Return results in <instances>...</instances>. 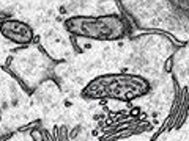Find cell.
<instances>
[{"label": "cell", "mask_w": 189, "mask_h": 141, "mask_svg": "<svg viewBox=\"0 0 189 141\" xmlns=\"http://www.w3.org/2000/svg\"><path fill=\"white\" fill-rule=\"evenodd\" d=\"M129 115H131V116H137V115H140V108H139V107H134V108L129 111Z\"/></svg>", "instance_id": "cell-6"}, {"label": "cell", "mask_w": 189, "mask_h": 141, "mask_svg": "<svg viewBox=\"0 0 189 141\" xmlns=\"http://www.w3.org/2000/svg\"><path fill=\"white\" fill-rule=\"evenodd\" d=\"M17 105H19V100H17V99H16V97L11 99V107H17Z\"/></svg>", "instance_id": "cell-9"}, {"label": "cell", "mask_w": 189, "mask_h": 141, "mask_svg": "<svg viewBox=\"0 0 189 141\" xmlns=\"http://www.w3.org/2000/svg\"><path fill=\"white\" fill-rule=\"evenodd\" d=\"M30 136H32L33 141H46L44 130H41V129H38V127H33L32 130H30Z\"/></svg>", "instance_id": "cell-4"}, {"label": "cell", "mask_w": 189, "mask_h": 141, "mask_svg": "<svg viewBox=\"0 0 189 141\" xmlns=\"http://www.w3.org/2000/svg\"><path fill=\"white\" fill-rule=\"evenodd\" d=\"M172 67H173V56H170V58L165 61V66H164V72H172Z\"/></svg>", "instance_id": "cell-5"}, {"label": "cell", "mask_w": 189, "mask_h": 141, "mask_svg": "<svg viewBox=\"0 0 189 141\" xmlns=\"http://www.w3.org/2000/svg\"><path fill=\"white\" fill-rule=\"evenodd\" d=\"M103 118H104L103 113H96V115L93 116V119H95V121H99V119H103Z\"/></svg>", "instance_id": "cell-8"}, {"label": "cell", "mask_w": 189, "mask_h": 141, "mask_svg": "<svg viewBox=\"0 0 189 141\" xmlns=\"http://www.w3.org/2000/svg\"><path fill=\"white\" fill-rule=\"evenodd\" d=\"M6 108H8V104H6V102H2V107H0V110L3 111V110H6Z\"/></svg>", "instance_id": "cell-10"}, {"label": "cell", "mask_w": 189, "mask_h": 141, "mask_svg": "<svg viewBox=\"0 0 189 141\" xmlns=\"http://www.w3.org/2000/svg\"><path fill=\"white\" fill-rule=\"evenodd\" d=\"M150 91V82L140 75L133 74H107L93 78L84 88L82 97L85 100L93 99H115L129 102L145 96Z\"/></svg>", "instance_id": "cell-1"}, {"label": "cell", "mask_w": 189, "mask_h": 141, "mask_svg": "<svg viewBox=\"0 0 189 141\" xmlns=\"http://www.w3.org/2000/svg\"><path fill=\"white\" fill-rule=\"evenodd\" d=\"M14 61V56H8V58H6V61H5V67H8V66H11V63Z\"/></svg>", "instance_id": "cell-7"}, {"label": "cell", "mask_w": 189, "mask_h": 141, "mask_svg": "<svg viewBox=\"0 0 189 141\" xmlns=\"http://www.w3.org/2000/svg\"><path fill=\"white\" fill-rule=\"evenodd\" d=\"M65 32L73 38L93 41H120L129 33L126 16L103 14V16H71L63 22Z\"/></svg>", "instance_id": "cell-2"}, {"label": "cell", "mask_w": 189, "mask_h": 141, "mask_svg": "<svg viewBox=\"0 0 189 141\" xmlns=\"http://www.w3.org/2000/svg\"><path fill=\"white\" fill-rule=\"evenodd\" d=\"M0 121H2V110H0Z\"/></svg>", "instance_id": "cell-11"}, {"label": "cell", "mask_w": 189, "mask_h": 141, "mask_svg": "<svg viewBox=\"0 0 189 141\" xmlns=\"http://www.w3.org/2000/svg\"><path fill=\"white\" fill-rule=\"evenodd\" d=\"M0 35L5 39L11 41L19 45H27L33 41V28L27 22L19 21V19H3L0 21Z\"/></svg>", "instance_id": "cell-3"}]
</instances>
